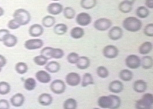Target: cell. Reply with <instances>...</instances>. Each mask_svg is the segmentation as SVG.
<instances>
[{"mask_svg": "<svg viewBox=\"0 0 153 109\" xmlns=\"http://www.w3.org/2000/svg\"><path fill=\"white\" fill-rule=\"evenodd\" d=\"M123 26L125 29L130 32H137L142 27V22L136 17H128L125 18L123 22Z\"/></svg>", "mask_w": 153, "mask_h": 109, "instance_id": "cell-1", "label": "cell"}, {"mask_svg": "<svg viewBox=\"0 0 153 109\" xmlns=\"http://www.w3.org/2000/svg\"><path fill=\"white\" fill-rule=\"evenodd\" d=\"M13 18L21 26H25L29 24L31 20V15L28 10L19 8L15 10L13 14Z\"/></svg>", "mask_w": 153, "mask_h": 109, "instance_id": "cell-2", "label": "cell"}, {"mask_svg": "<svg viewBox=\"0 0 153 109\" xmlns=\"http://www.w3.org/2000/svg\"><path fill=\"white\" fill-rule=\"evenodd\" d=\"M153 105V94L147 93L144 94L142 98L136 102L135 108L137 109H152Z\"/></svg>", "mask_w": 153, "mask_h": 109, "instance_id": "cell-3", "label": "cell"}, {"mask_svg": "<svg viewBox=\"0 0 153 109\" xmlns=\"http://www.w3.org/2000/svg\"><path fill=\"white\" fill-rule=\"evenodd\" d=\"M66 88L65 82L61 79H55L53 81L50 85L51 91L56 95L62 94L65 92Z\"/></svg>", "mask_w": 153, "mask_h": 109, "instance_id": "cell-4", "label": "cell"}, {"mask_svg": "<svg viewBox=\"0 0 153 109\" xmlns=\"http://www.w3.org/2000/svg\"><path fill=\"white\" fill-rule=\"evenodd\" d=\"M112 26L111 20L107 18H100L96 20L94 23V27L96 30L105 31L109 29Z\"/></svg>", "mask_w": 153, "mask_h": 109, "instance_id": "cell-5", "label": "cell"}, {"mask_svg": "<svg viewBox=\"0 0 153 109\" xmlns=\"http://www.w3.org/2000/svg\"><path fill=\"white\" fill-rule=\"evenodd\" d=\"M126 66L131 69H137L141 65L140 58L136 55H130L125 59Z\"/></svg>", "mask_w": 153, "mask_h": 109, "instance_id": "cell-6", "label": "cell"}, {"mask_svg": "<svg viewBox=\"0 0 153 109\" xmlns=\"http://www.w3.org/2000/svg\"><path fill=\"white\" fill-rule=\"evenodd\" d=\"M43 41L39 39H32L27 40L24 44L25 48L30 50L40 49L43 47Z\"/></svg>", "mask_w": 153, "mask_h": 109, "instance_id": "cell-7", "label": "cell"}, {"mask_svg": "<svg viewBox=\"0 0 153 109\" xmlns=\"http://www.w3.org/2000/svg\"><path fill=\"white\" fill-rule=\"evenodd\" d=\"M119 50L114 45H108L103 50V55L107 59H114L118 56Z\"/></svg>", "mask_w": 153, "mask_h": 109, "instance_id": "cell-8", "label": "cell"}, {"mask_svg": "<svg viewBox=\"0 0 153 109\" xmlns=\"http://www.w3.org/2000/svg\"><path fill=\"white\" fill-rule=\"evenodd\" d=\"M81 81V76L79 74L75 72L69 73L66 76V82L68 85L71 87H76L78 85Z\"/></svg>", "mask_w": 153, "mask_h": 109, "instance_id": "cell-9", "label": "cell"}, {"mask_svg": "<svg viewBox=\"0 0 153 109\" xmlns=\"http://www.w3.org/2000/svg\"><path fill=\"white\" fill-rule=\"evenodd\" d=\"M92 22L91 15L86 12H81L76 15V22L81 26H88Z\"/></svg>", "mask_w": 153, "mask_h": 109, "instance_id": "cell-10", "label": "cell"}, {"mask_svg": "<svg viewBox=\"0 0 153 109\" xmlns=\"http://www.w3.org/2000/svg\"><path fill=\"white\" fill-rule=\"evenodd\" d=\"M108 36L110 40L117 41L123 36V30L119 26H114L109 30Z\"/></svg>", "mask_w": 153, "mask_h": 109, "instance_id": "cell-11", "label": "cell"}, {"mask_svg": "<svg viewBox=\"0 0 153 109\" xmlns=\"http://www.w3.org/2000/svg\"><path fill=\"white\" fill-rule=\"evenodd\" d=\"M63 10V6L59 2H52L48 5L47 11L50 15H58Z\"/></svg>", "mask_w": 153, "mask_h": 109, "instance_id": "cell-12", "label": "cell"}, {"mask_svg": "<svg viewBox=\"0 0 153 109\" xmlns=\"http://www.w3.org/2000/svg\"><path fill=\"white\" fill-rule=\"evenodd\" d=\"M25 101V98L24 95L21 93H17L13 95L10 99V102L11 105L15 107L19 108L23 105Z\"/></svg>", "mask_w": 153, "mask_h": 109, "instance_id": "cell-13", "label": "cell"}, {"mask_svg": "<svg viewBox=\"0 0 153 109\" xmlns=\"http://www.w3.org/2000/svg\"><path fill=\"white\" fill-rule=\"evenodd\" d=\"M44 31V28L41 24H34L30 27L29 34L31 37L36 38L42 36Z\"/></svg>", "mask_w": 153, "mask_h": 109, "instance_id": "cell-14", "label": "cell"}, {"mask_svg": "<svg viewBox=\"0 0 153 109\" xmlns=\"http://www.w3.org/2000/svg\"><path fill=\"white\" fill-rule=\"evenodd\" d=\"M97 103L100 108L111 109L113 105V100L110 95L103 96L98 99Z\"/></svg>", "mask_w": 153, "mask_h": 109, "instance_id": "cell-15", "label": "cell"}, {"mask_svg": "<svg viewBox=\"0 0 153 109\" xmlns=\"http://www.w3.org/2000/svg\"><path fill=\"white\" fill-rule=\"evenodd\" d=\"M124 84L119 80L113 81L108 85V90L113 93H121L124 90Z\"/></svg>", "mask_w": 153, "mask_h": 109, "instance_id": "cell-16", "label": "cell"}, {"mask_svg": "<svg viewBox=\"0 0 153 109\" xmlns=\"http://www.w3.org/2000/svg\"><path fill=\"white\" fill-rule=\"evenodd\" d=\"M36 78L39 82L42 84H48L51 80V75L44 70L38 71L36 73Z\"/></svg>", "mask_w": 153, "mask_h": 109, "instance_id": "cell-17", "label": "cell"}, {"mask_svg": "<svg viewBox=\"0 0 153 109\" xmlns=\"http://www.w3.org/2000/svg\"><path fill=\"white\" fill-rule=\"evenodd\" d=\"M38 103L44 106H48L51 105L53 102L52 96L47 93L41 94L38 99Z\"/></svg>", "mask_w": 153, "mask_h": 109, "instance_id": "cell-18", "label": "cell"}, {"mask_svg": "<svg viewBox=\"0 0 153 109\" xmlns=\"http://www.w3.org/2000/svg\"><path fill=\"white\" fill-rule=\"evenodd\" d=\"M3 44L8 48H12L18 43V38L13 34L9 33L3 41Z\"/></svg>", "mask_w": 153, "mask_h": 109, "instance_id": "cell-19", "label": "cell"}, {"mask_svg": "<svg viewBox=\"0 0 153 109\" xmlns=\"http://www.w3.org/2000/svg\"><path fill=\"white\" fill-rule=\"evenodd\" d=\"M76 64V67L78 69L80 70H85L89 67L91 65V61L88 57L83 56L79 57Z\"/></svg>", "mask_w": 153, "mask_h": 109, "instance_id": "cell-20", "label": "cell"}, {"mask_svg": "<svg viewBox=\"0 0 153 109\" xmlns=\"http://www.w3.org/2000/svg\"><path fill=\"white\" fill-rule=\"evenodd\" d=\"M134 90L137 93H144L147 88V84L142 79H138L134 83Z\"/></svg>", "mask_w": 153, "mask_h": 109, "instance_id": "cell-21", "label": "cell"}, {"mask_svg": "<svg viewBox=\"0 0 153 109\" xmlns=\"http://www.w3.org/2000/svg\"><path fill=\"white\" fill-rule=\"evenodd\" d=\"M153 50V44L152 42L150 41L144 42L142 44L139 48V52L141 55H147L150 53Z\"/></svg>", "mask_w": 153, "mask_h": 109, "instance_id": "cell-22", "label": "cell"}, {"mask_svg": "<svg viewBox=\"0 0 153 109\" xmlns=\"http://www.w3.org/2000/svg\"><path fill=\"white\" fill-rule=\"evenodd\" d=\"M45 69L51 73H56L60 69V65L56 61H51L46 64Z\"/></svg>", "mask_w": 153, "mask_h": 109, "instance_id": "cell-23", "label": "cell"}, {"mask_svg": "<svg viewBox=\"0 0 153 109\" xmlns=\"http://www.w3.org/2000/svg\"><path fill=\"white\" fill-rule=\"evenodd\" d=\"M84 34L85 31L80 27H75L70 31V36L74 39H80Z\"/></svg>", "mask_w": 153, "mask_h": 109, "instance_id": "cell-24", "label": "cell"}, {"mask_svg": "<svg viewBox=\"0 0 153 109\" xmlns=\"http://www.w3.org/2000/svg\"><path fill=\"white\" fill-rule=\"evenodd\" d=\"M119 77L120 79L125 82L131 81L133 79L134 74L132 71L128 69L122 70L119 74Z\"/></svg>", "mask_w": 153, "mask_h": 109, "instance_id": "cell-25", "label": "cell"}, {"mask_svg": "<svg viewBox=\"0 0 153 109\" xmlns=\"http://www.w3.org/2000/svg\"><path fill=\"white\" fill-rule=\"evenodd\" d=\"M141 60V65L142 67L144 69H150L153 67V58L150 56H144L142 57Z\"/></svg>", "mask_w": 153, "mask_h": 109, "instance_id": "cell-26", "label": "cell"}, {"mask_svg": "<svg viewBox=\"0 0 153 109\" xmlns=\"http://www.w3.org/2000/svg\"><path fill=\"white\" fill-rule=\"evenodd\" d=\"M68 27L64 23H59L55 26L53 28V32L58 36H63L67 32Z\"/></svg>", "mask_w": 153, "mask_h": 109, "instance_id": "cell-27", "label": "cell"}, {"mask_svg": "<svg viewBox=\"0 0 153 109\" xmlns=\"http://www.w3.org/2000/svg\"><path fill=\"white\" fill-rule=\"evenodd\" d=\"M133 9V5L124 1L120 3L118 5V10L124 13H128L131 12Z\"/></svg>", "mask_w": 153, "mask_h": 109, "instance_id": "cell-28", "label": "cell"}, {"mask_svg": "<svg viewBox=\"0 0 153 109\" xmlns=\"http://www.w3.org/2000/svg\"><path fill=\"white\" fill-rule=\"evenodd\" d=\"M97 4V0H81L80 5L84 10H89L95 8Z\"/></svg>", "mask_w": 153, "mask_h": 109, "instance_id": "cell-29", "label": "cell"}, {"mask_svg": "<svg viewBox=\"0 0 153 109\" xmlns=\"http://www.w3.org/2000/svg\"><path fill=\"white\" fill-rule=\"evenodd\" d=\"M136 14L137 16L139 18L144 19L149 16L150 14V11L146 7L140 6L136 9Z\"/></svg>", "mask_w": 153, "mask_h": 109, "instance_id": "cell-30", "label": "cell"}, {"mask_svg": "<svg viewBox=\"0 0 153 109\" xmlns=\"http://www.w3.org/2000/svg\"><path fill=\"white\" fill-rule=\"evenodd\" d=\"M55 22H56V19L55 17L51 15L45 16V17L43 18L42 20V26L47 28H49L53 26V25L55 24Z\"/></svg>", "mask_w": 153, "mask_h": 109, "instance_id": "cell-31", "label": "cell"}, {"mask_svg": "<svg viewBox=\"0 0 153 109\" xmlns=\"http://www.w3.org/2000/svg\"><path fill=\"white\" fill-rule=\"evenodd\" d=\"M94 84V80L92 76L89 73H85L83 76L82 82H81V86L82 87H86L89 85H93Z\"/></svg>", "mask_w": 153, "mask_h": 109, "instance_id": "cell-32", "label": "cell"}, {"mask_svg": "<svg viewBox=\"0 0 153 109\" xmlns=\"http://www.w3.org/2000/svg\"><path fill=\"white\" fill-rule=\"evenodd\" d=\"M37 85L36 81L33 78H28L25 79L24 82V88L25 89L28 91L33 90L36 88Z\"/></svg>", "mask_w": 153, "mask_h": 109, "instance_id": "cell-33", "label": "cell"}, {"mask_svg": "<svg viewBox=\"0 0 153 109\" xmlns=\"http://www.w3.org/2000/svg\"><path fill=\"white\" fill-rule=\"evenodd\" d=\"M65 55V52L63 50L60 48H52L51 53H50V58L51 59H59L62 58Z\"/></svg>", "mask_w": 153, "mask_h": 109, "instance_id": "cell-34", "label": "cell"}, {"mask_svg": "<svg viewBox=\"0 0 153 109\" xmlns=\"http://www.w3.org/2000/svg\"><path fill=\"white\" fill-rule=\"evenodd\" d=\"M15 71L19 74H24L27 73L28 70L27 65L23 62H19L15 65Z\"/></svg>", "mask_w": 153, "mask_h": 109, "instance_id": "cell-35", "label": "cell"}, {"mask_svg": "<svg viewBox=\"0 0 153 109\" xmlns=\"http://www.w3.org/2000/svg\"><path fill=\"white\" fill-rule=\"evenodd\" d=\"M63 15L67 19H73L74 18L76 12L73 8L67 7L65 8H63Z\"/></svg>", "mask_w": 153, "mask_h": 109, "instance_id": "cell-36", "label": "cell"}, {"mask_svg": "<svg viewBox=\"0 0 153 109\" xmlns=\"http://www.w3.org/2000/svg\"><path fill=\"white\" fill-rule=\"evenodd\" d=\"M11 87L10 84L5 81L0 82V95H5L10 92Z\"/></svg>", "mask_w": 153, "mask_h": 109, "instance_id": "cell-37", "label": "cell"}, {"mask_svg": "<svg viewBox=\"0 0 153 109\" xmlns=\"http://www.w3.org/2000/svg\"><path fill=\"white\" fill-rule=\"evenodd\" d=\"M77 108V102L76 99L68 98L64 102L63 108L65 109H76Z\"/></svg>", "mask_w": 153, "mask_h": 109, "instance_id": "cell-38", "label": "cell"}, {"mask_svg": "<svg viewBox=\"0 0 153 109\" xmlns=\"http://www.w3.org/2000/svg\"><path fill=\"white\" fill-rule=\"evenodd\" d=\"M33 61L34 63L39 66H44L46 65V64L48 62V59L44 56L40 55L38 56H36L34 58Z\"/></svg>", "mask_w": 153, "mask_h": 109, "instance_id": "cell-39", "label": "cell"}, {"mask_svg": "<svg viewBox=\"0 0 153 109\" xmlns=\"http://www.w3.org/2000/svg\"><path fill=\"white\" fill-rule=\"evenodd\" d=\"M96 72H97V76L102 79H105L109 76L108 70L105 66H99L97 68Z\"/></svg>", "mask_w": 153, "mask_h": 109, "instance_id": "cell-40", "label": "cell"}, {"mask_svg": "<svg viewBox=\"0 0 153 109\" xmlns=\"http://www.w3.org/2000/svg\"><path fill=\"white\" fill-rule=\"evenodd\" d=\"M110 96H111V98L113 100V105L111 109H117L120 108L121 104V100L120 98L115 95H110Z\"/></svg>", "mask_w": 153, "mask_h": 109, "instance_id": "cell-41", "label": "cell"}, {"mask_svg": "<svg viewBox=\"0 0 153 109\" xmlns=\"http://www.w3.org/2000/svg\"><path fill=\"white\" fill-rule=\"evenodd\" d=\"M79 55L76 52H73L70 53L67 56V60L68 62L71 64H76L77 60L79 58Z\"/></svg>", "mask_w": 153, "mask_h": 109, "instance_id": "cell-42", "label": "cell"}, {"mask_svg": "<svg viewBox=\"0 0 153 109\" xmlns=\"http://www.w3.org/2000/svg\"><path fill=\"white\" fill-rule=\"evenodd\" d=\"M144 34L150 37H153V23H149L147 24L143 30Z\"/></svg>", "mask_w": 153, "mask_h": 109, "instance_id": "cell-43", "label": "cell"}, {"mask_svg": "<svg viewBox=\"0 0 153 109\" xmlns=\"http://www.w3.org/2000/svg\"><path fill=\"white\" fill-rule=\"evenodd\" d=\"M20 27V25L14 19L10 20L8 23V27L10 30H16Z\"/></svg>", "mask_w": 153, "mask_h": 109, "instance_id": "cell-44", "label": "cell"}, {"mask_svg": "<svg viewBox=\"0 0 153 109\" xmlns=\"http://www.w3.org/2000/svg\"><path fill=\"white\" fill-rule=\"evenodd\" d=\"M52 48V47H47L44 48L43 49L41 50L40 52L41 55L46 57L47 59H48V60L51 59L50 53H51Z\"/></svg>", "mask_w": 153, "mask_h": 109, "instance_id": "cell-45", "label": "cell"}, {"mask_svg": "<svg viewBox=\"0 0 153 109\" xmlns=\"http://www.w3.org/2000/svg\"><path fill=\"white\" fill-rule=\"evenodd\" d=\"M10 108V103L7 100L0 99V109H9Z\"/></svg>", "mask_w": 153, "mask_h": 109, "instance_id": "cell-46", "label": "cell"}, {"mask_svg": "<svg viewBox=\"0 0 153 109\" xmlns=\"http://www.w3.org/2000/svg\"><path fill=\"white\" fill-rule=\"evenodd\" d=\"M10 33V31L7 29H0V42H3L5 37Z\"/></svg>", "mask_w": 153, "mask_h": 109, "instance_id": "cell-47", "label": "cell"}, {"mask_svg": "<svg viewBox=\"0 0 153 109\" xmlns=\"http://www.w3.org/2000/svg\"><path fill=\"white\" fill-rule=\"evenodd\" d=\"M7 64V59L6 58L2 55L0 54V65L3 67Z\"/></svg>", "mask_w": 153, "mask_h": 109, "instance_id": "cell-48", "label": "cell"}, {"mask_svg": "<svg viewBox=\"0 0 153 109\" xmlns=\"http://www.w3.org/2000/svg\"><path fill=\"white\" fill-rule=\"evenodd\" d=\"M145 5L147 8L150 9L153 8V0H146Z\"/></svg>", "mask_w": 153, "mask_h": 109, "instance_id": "cell-49", "label": "cell"}, {"mask_svg": "<svg viewBox=\"0 0 153 109\" xmlns=\"http://www.w3.org/2000/svg\"><path fill=\"white\" fill-rule=\"evenodd\" d=\"M4 13H5L4 10L2 7H0V17L4 15Z\"/></svg>", "mask_w": 153, "mask_h": 109, "instance_id": "cell-50", "label": "cell"}, {"mask_svg": "<svg viewBox=\"0 0 153 109\" xmlns=\"http://www.w3.org/2000/svg\"><path fill=\"white\" fill-rule=\"evenodd\" d=\"M124 1L129 2V3H130V4H132V5H134V3L136 1V0H124Z\"/></svg>", "mask_w": 153, "mask_h": 109, "instance_id": "cell-51", "label": "cell"}, {"mask_svg": "<svg viewBox=\"0 0 153 109\" xmlns=\"http://www.w3.org/2000/svg\"><path fill=\"white\" fill-rule=\"evenodd\" d=\"M2 67L0 65V73L1 72V71H2Z\"/></svg>", "mask_w": 153, "mask_h": 109, "instance_id": "cell-52", "label": "cell"}, {"mask_svg": "<svg viewBox=\"0 0 153 109\" xmlns=\"http://www.w3.org/2000/svg\"><path fill=\"white\" fill-rule=\"evenodd\" d=\"M52 1H59L60 0H52Z\"/></svg>", "mask_w": 153, "mask_h": 109, "instance_id": "cell-53", "label": "cell"}]
</instances>
